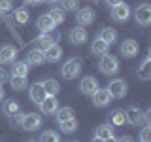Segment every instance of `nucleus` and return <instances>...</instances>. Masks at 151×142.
I'll return each mask as SVG.
<instances>
[{
    "label": "nucleus",
    "mask_w": 151,
    "mask_h": 142,
    "mask_svg": "<svg viewBox=\"0 0 151 142\" xmlns=\"http://www.w3.org/2000/svg\"><path fill=\"white\" fill-rule=\"evenodd\" d=\"M72 142H79V140H72Z\"/></svg>",
    "instance_id": "obj_47"
},
{
    "label": "nucleus",
    "mask_w": 151,
    "mask_h": 142,
    "mask_svg": "<svg viewBox=\"0 0 151 142\" xmlns=\"http://www.w3.org/2000/svg\"><path fill=\"white\" fill-rule=\"evenodd\" d=\"M70 42H72L74 46H81V44H85L87 42V30H85V27H81V25H78V27H74L72 30H70Z\"/></svg>",
    "instance_id": "obj_13"
},
{
    "label": "nucleus",
    "mask_w": 151,
    "mask_h": 142,
    "mask_svg": "<svg viewBox=\"0 0 151 142\" xmlns=\"http://www.w3.org/2000/svg\"><path fill=\"white\" fill-rule=\"evenodd\" d=\"M106 89L110 91L111 99H123V97H127V93H129V85H127V82L125 80H119V78L111 80Z\"/></svg>",
    "instance_id": "obj_3"
},
{
    "label": "nucleus",
    "mask_w": 151,
    "mask_h": 142,
    "mask_svg": "<svg viewBox=\"0 0 151 142\" xmlns=\"http://www.w3.org/2000/svg\"><path fill=\"white\" fill-rule=\"evenodd\" d=\"M42 63H45L44 51H42V49H36V47L28 51V55H27V64L28 66H38V64H42Z\"/></svg>",
    "instance_id": "obj_19"
},
{
    "label": "nucleus",
    "mask_w": 151,
    "mask_h": 142,
    "mask_svg": "<svg viewBox=\"0 0 151 142\" xmlns=\"http://www.w3.org/2000/svg\"><path fill=\"white\" fill-rule=\"evenodd\" d=\"M104 142H119V138H117L115 135H111V136H108V138H104Z\"/></svg>",
    "instance_id": "obj_40"
},
{
    "label": "nucleus",
    "mask_w": 151,
    "mask_h": 142,
    "mask_svg": "<svg viewBox=\"0 0 151 142\" xmlns=\"http://www.w3.org/2000/svg\"><path fill=\"white\" fill-rule=\"evenodd\" d=\"M110 125L113 127H123L127 123V116H125V110H113L110 114Z\"/></svg>",
    "instance_id": "obj_24"
},
{
    "label": "nucleus",
    "mask_w": 151,
    "mask_h": 142,
    "mask_svg": "<svg viewBox=\"0 0 151 142\" xmlns=\"http://www.w3.org/2000/svg\"><path fill=\"white\" fill-rule=\"evenodd\" d=\"M12 8H13V2H12V0H0V12H2V13L12 12Z\"/></svg>",
    "instance_id": "obj_37"
},
{
    "label": "nucleus",
    "mask_w": 151,
    "mask_h": 142,
    "mask_svg": "<svg viewBox=\"0 0 151 142\" xmlns=\"http://www.w3.org/2000/svg\"><path fill=\"white\" fill-rule=\"evenodd\" d=\"M27 4H32V6H38V4H42L44 0H25Z\"/></svg>",
    "instance_id": "obj_41"
},
{
    "label": "nucleus",
    "mask_w": 151,
    "mask_h": 142,
    "mask_svg": "<svg viewBox=\"0 0 151 142\" xmlns=\"http://www.w3.org/2000/svg\"><path fill=\"white\" fill-rule=\"evenodd\" d=\"M28 68L30 66L27 64V61H13V64H12V76H27L28 74Z\"/></svg>",
    "instance_id": "obj_31"
},
{
    "label": "nucleus",
    "mask_w": 151,
    "mask_h": 142,
    "mask_svg": "<svg viewBox=\"0 0 151 142\" xmlns=\"http://www.w3.org/2000/svg\"><path fill=\"white\" fill-rule=\"evenodd\" d=\"M0 101H4V89H2V85H0Z\"/></svg>",
    "instance_id": "obj_44"
},
{
    "label": "nucleus",
    "mask_w": 151,
    "mask_h": 142,
    "mask_svg": "<svg viewBox=\"0 0 151 142\" xmlns=\"http://www.w3.org/2000/svg\"><path fill=\"white\" fill-rule=\"evenodd\" d=\"M42 83V87H44V91L45 95H55L57 97V93L60 91V85L57 80H44V82H40Z\"/></svg>",
    "instance_id": "obj_27"
},
{
    "label": "nucleus",
    "mask_w": 151,
    "mask_h": 142,
    "mask_svg": "<svg viewBox=\"0 0 151 142\" xmlns=\"http://www.w3.org/2000/svg\"><path fill=\"white\" fill-rule=\"evenodd\" d=\"M138 78L140 80H149L151 78V55H147L138 66Z\"/></svg>",
    "instance_id": "obj_22"
},
{
    "label": "nucleus",
    "mask_w": 151,
    "mask_h": 142,
    "mask_svg": "<svg viewBox=\"0 0 151 142\" xmlns=\"http://www.w3.org/2000/svg\"><path fill=\"white\" fill-rule=\"evenodd\" d=\"M38 106H40V112L42 114H45V116H53L60 104H59V99H57L55 95H47V97L38 104Z\"/></svg>",
    "instance_id": "obj_9"
},
{
    "label": "nucleus",
    "mask_w": 151,
    "mask_h": 142,
    "mask_svg": "<svg viewBox=\"0 0 151 142\" xmlns=\"http://www.w3.org/2000/svg\"><path fill=\"white\" fill-rule=\"evenodd\" d=\"M119 49H121V55H123V57H127V59H134V57L140 53V46H138V42L132 40V38H129V40H123V42H121V46H119Z\"/></svg>",
    "instance_id": "obj_8"
},
{
    "label": "nucleus",
    "mask_w": 151,
    "mask_h": 142,
    "mask_svg": "<svg viewBox=\"0 0 151 142\" xmlns=\"http://www.w3.org/2000/svg\"><path fill=\"white\" fill-rule=\"evenodd\" d=\"M28 97H30V101L34 102V104H40V102L47 97V95H45V91H44V87H42V83H40V82H36V83H32V85H30Z\"/></svg>",
    "instance_id": "obj_16"
},
{
    "label": "nucleus",
    "mask_w": 151,
    "mask_h": 142,
    "mask_svg": "<svg viewBox=\"0 0 151 142\" xmlns=\"http://www.w3.org/2000/svg\"><path fill=\"white\" fill-rule=\"evenodd\" d=\"M60 72H63V76H64L66 80L78 78L79 72H81V59H79V57H72V59H68V61L63 64Z\"/></svg>",
    "instance_id": "obj_1"
},
{
    "label": "nucleus",
    "mask_w": 151,
    "mask_h": 142,
    "mask_svg": "<svg viewBox=\"0 0 151 142\" xmlns=\"http://www.w3.org/2000/svg\"><path fill=\"white\" fill-rule=\"evenodd\" d=\"M27 142H38V140H27Z\"/></svg>",
    "instance_id": "obj_46"
},
{
    "label": "nucleus",
    "mask_w": 151,
    "mask_h": 142,
    "mask_svg": "<svg viewBox=\"0 0 151 142\" xmlns=\"http://www.w3.org/2000/svg\"><path fill=\"white\" fill-rule=\"evenodd\" d=\"M44 57H45L47 63H57V61H60V57H63V47L53 44L51 47H47L44 51Z\"/></svg>",
    "instance_id": "obj_18"
},
{
    "label": "nucleus",
    "mask_w": 151,
    "mask_h": 142,
    "mask_svg": "<svg viewBox=\"0 0 151 142\" xmlns=\"http://www.w3.org/2000/svg\"><path fill=\"white\" fill-rule=\"evenodd\" d=\"M91 142H104V138H98V136H93Z\"/></svg>",
    "instance_id": "obj_43"
},
{
    "label": "nucleus",
    "mask_w": 151,
    "mask_h": 142,
    "mask_svg": "<svg viewBox=\"0 0 151 142\" xmlns=\"http://www.w3.org/2000/svg\"><path fill=\"white\" fill-rule=\"evenodd\" d=\"M36 27H38V30L42 32V34H49L51 30H55V21L51 19L47 13H44V15H40L38 17V21H36Z\"/></svg>",
    "instance_id": "obj_14"
},
{
    "label": "nucleus",
    "mask_w": 151,
    "mask_h": 142,
    "mask_svg": "<svg viewBox=\"0 0 151 142\" xmlns=\"http://www.w3.org/2000/svg\"><path fill=\"white\" fill-rule=\"evenodd\" d=\"M53 116H55L57 123H60V121H64V120H70V117H76L74 116V110L70 106H59Z\"/></svg>",
    "instance_id": "obj_23"
},
{
    "label": "nucleus",
    "mask_w": 151,
    "mask_h": 142,
    "mask_svg": "<svg viewBox=\"0 0 151 142\" xmlns=\"http://www.w3.org/2000/svg\"><path fill=\"white\" fill-rule=\"evenodd\" d=\"M63 9L64 12H78L79 0H63Z\"/></svg>",
    "instance_id": "obj_34"
},
{
    "label": "nucleus",
    "mask_w": 151,
    "mask_h": 142,
    "mask_svg": "<svg viewBox=\"0 0 151 142\" xmlns=\"http://www.w3.org/2000/svg\"><path fill=\"white\" fill-rule=\"evenodd\" d=\"M123 0H106V4L108 6H117V4H121Z\"/></svg>",
    "instance_id": "obj_39"
},
{
    "label": "nucleus",
    "mask_w": 151,
    "mask_h": 142,
    "mask_svg": "<svg viewBox=\"0 0 151 142\" xmlns=\"http://www.w3.org/2000/svg\"><path fill=\"white\" fill-rule=\"evenodd\" d=\"M134 19H136V23L142 25V27H149L151 25V6L147 2L140 4V6L134 9Z\"/></svg>",
    "instance_id": "obj_5"
},
{
    "label": "nucleus",
    "mask_w": 151,
    "mask_h": 142,
    "mask_svg": "<svg viewBox=\"0 0 151 142\" xmlns=\"http://www.w3.org/2000/svg\"><path fill=\"white\" fill-rule=\"evenodd\" d=\"M111 135H113V125H110V123H102L94 129V136H98V138H108Z\"/></svg>",
    "instance_id": "obj_32"
},
{
    "label": "nucleus",
    "mask_w": 151,
    "mask_h": 142,
    "mask_svg": "<svg viewBox=\"0 0 151 142\" xmlns=\"http://www.w3.org/2000/svg\"><path fill=\"white\" fill-rule=\"evenodd\" d=\"M44 2H47V4H55V2H59V0H44Z\"/></svg>",
    "instance_id": "obj_45"
},
{
    "label": "nucleus",
    "mask_w": 151,
    "mask_h": 142,
    "mask_svg": "<svg viewBox=\"0 0 151 142\" xmlns=\"http://www.w3.org/2000/svg\"><path fill=\"white\" fill-rule=\"evenodd\" d=\"M91 99H93V104L98 106V108H104V106H108V104L111 102V95H110V91H108L106 87H98L96 91L91 95Z\"/></svg>",
    "instance_id": "obj_10"
},
{
    "label": "nucleus",
    "mask_w": 151,
    "mask_h": 142,
    "mask_svg": "<svg viewBox=\"0 0 151 142\" xmlns=\"http://www.w3.org/2000/svg\"><path fill=\"white\" fill-rule=\"evenodd\" d=\"M8 80H9L8 72H6V70H4V68H0V85H2V83H6Z\"/></svg>",
    "instance_id": "obj_38"
},
{
    "label": "nucleus",
    "mask_w": 151,
    "mask_h": 142,
    "mask_svg": "<svg viewBox=\"0 0 151 142\" xmlns=\"http://www.w3.org/2000/svg\"><path fill=\"white\" fill-rule=\"evenodd\" d=\"M21 127L25 131H28V133L38 131L42 127V114H38V112L25 114V117H23V121H21Z\"/></svg>",
    "instance_id": "obj_7"
},
{
    "label": "nucleus",
    "mask_w": 151,
    "mask_h": 142,
    "mask_svg": "<svg viewBox=\"0 0 151 142\" xmlns=\"http://www.w3.org/2000/svg\"><path fill=\"white\" fill-rule=\"evenodd\" d=\"M13 21L17 23V25H27L28 21H30V13L27 12V8H17L15 12H13Z\"/></svg>",
    "instance_id": "obj_25"
},
{
    "label": "nucleus",
    "mask_w": 151,
    "mask_h": 142,
    "mask_svg": "<svg viewBox=\"0 0 151 142\" xmlns=\"http://www.w3.org/2000/svg\"><path fill=\"white\" fill-rule=\"evenodd\" d=\"M119 142H134V138H132V136H121Z\"/></svg>",
    "instance_id": "obj_42"
},
{
    "label": "nucleus",
    "mask_w": 151,
    "mask_h": 142,
    "mask_svg": "<svg viewBox=\"0 0 151 142\" xmlns=\"http://www.w3.org/2000/svg\"><path fill=\"white\" fill-rule=\"evenodd\" d=\"M38 142H60V135L57 131H53V129H45L40 135Z\"/></svg>",
    "instance_id": "obj_33"
},
{
    "label": "nucleus",
    "mask_w": 151,
    "mask_h": 142,
    "mask_svg": "<svg viewBox=\"0 0 151 142\" xmlns=\"http://www.w3.org/2000/svg\"><path fill=\"white\" fill-rule=\"evenodd\" d=\"M98 87H100V85H98L96 78H93V76H85L81 82H79V91H81L83 95H87V97H91Z\"/></svg>",
    "instance_id": "obj_12"
},
{
    "label": "nucleus",
    "mask_w": 151,
    "mask_h": 142,
    "mask_svg": "<svg viewBox=\"0 0 151 142\" xmlns=\"http://www.w3.org/2000/svg\"><path fill=\"white\" fill-rule=\"evenodd\" d=\"M140 140L142 142H151V125L147 123V125L142 129V133H140Z\"/></svg>",
    "instance_id": "obj_36"
},
{
    "label": "nucleus",
    "mask_w": 151,
    "mask_h": 142,
    "mask_svg": "<svg viewBox=\"0 0 151 142\" xmlns=\"http://www.w3.org/2000/svg\"><path fill=\"white\" fill-rule=\"evenodd\" d=\"M53 44H57V40L49 34H42V36H38V38L32 40V46H34L36 49H42V51H45L47 47H51Z\"/></svg>",
    "instance_id": "obj_17"
},
{
    "label": "nucleus",
    "mask_w": 151,
    "mask_h": 142,
    "mask_svg": "<svg viewBox=\"0 0 151 142\" xmlns=\"http://www.w3.org/2000/svg\"><path fill=\"white\" fill-rule=\"evenodd\" d=\"M94 19H96V13H94V9H91V8H79L78 12H76V21L81 27L91 25Z\"/></svg>",
    "instance_id": "obj_11"
},
{
    "label": "nucleus",
    "mask_w": 151,
    "mask_h": 142,
    "mask_svg": "<svg viewBox=\"0 0 151 142\" xmlns=\"http://www.w3.org/2000/svg\"><path fill=\"white\" fill-rule=\"evenodd\" d=\"M47 15H49V17L55 21V25H60V23H64V19H66L64 9L60 8V6H53L49 12H47Z\"/></svg>",
    "instance_id": "obj_29"
},
{
    "label": "nucleus",
    "mask_w": 151,
    "mask_h": 142,
    "mask_svg": "<svg viewBox=\"0 0 151 142\" xmlns=\"http://www.w3.org/2000/svg\"><path fill=\"white\" fill-rule=\"evenodd\" d=\"M2 112H4V116H13V114H17V112H21V106H19V102L17 101H13V99H9V101L4 102V106H2Z\"/></svg>",
    "instance_id": "obj_30"
},
{
    "label": "nucleus",
    "mask_w": 151,
    "mask_h": 142,
    "mask_svg": "<svg viewBox=\"0 0 151 142\" xmlns=\"http://www.w3.org/2000/svg\"><path fill=\"white\" fill-rule=\"evenodd\" d=\"M98 38L104 40L108 46H111V44H115V42H117V30H115V28H111V27H104L102 30L98 32Z\"/></svg>",
    "instance_id": "obj_21"
},
{
    "label": "nucleus",
    "mask_w": 151,
    "mask_h": 142,
    "mask_svg": "<svg viewBox=\"0 0 151 142\" xmlns=\"http://www.w3.org/2000/svg\"><path fill=\"white\" fill-rule=\"evenodd\" d=\"M59 127H60V131H63V133L70 135V133H76V131H78L79 123H78V120H76V117H70V120L60 121V123H59Z\"/></svg>",
    "instance_id": "obj_26"
},
{
    "label": "nucleus",
    "mask_w": 151,
    "mask_h": 142,
    "mask_svg": "<svg viewBox=\"0 0 151 142\" xmlns=\"http://www.w3.org/2000/svg\"><path fill=\"white\" fill-rule=\"evenodd\" d=\"M110 15H111V19L115 23H127L130 19V8H129V4L121 2V4H117V6H111Z\"/></svg>",
    "instance_id": "obj_6"
},
{
    "label": "nucleus",
    "mask_w": 151,
    "mask_h": 142,
    "mask_svg": "<svg viewBox=\"0 0 151 142\" xmlns=\"http://www.w3.org/2000/svg\"><path fill=\"white\" fill-rule=\"evenodd\" d=\"M91 51H93V55H96V57H104V55L110 53V46L104 40H100V38H96L91 44Z\"/></svg>",
    "instance_id": "obj_20"
},
{
    "label": "nucleus",
    "mask_w": 151,
    "mask_h": 142,
    "mask_svg": "<svg viewBox=\"0 0 151 142\" xmlns=\"http://www.w3.org/2000/svg\"><path fill=\"white\" fill-rule=\"evenodd\" d=\"M98 68H100L102 74L113 76V74H117V70H119V61H117V57H113V55L108 53V55L100 57V61H98Z\"/></svg>",
    "instance_id": "obj_2"
},
{
    "label": "nucleus",
    "mask_w": 151,
    "mask_h": 142,
    "mask_svg": "<svg viewBox=\"0 0 151 142\" xmlns=\"http://www.w3.org/2000/svg\"><path fill=\"white\" fill-rule=\"evenodd\" d=\"M9 85H12L13 91H23V89H27V76H12L9 78Z\"/></svg>",
    "instance_id": "obj_28"
},
{
    "label": "nucleus",
    "mask_w": 151,
    "mask_h": 142,
    "mask_svg": "<svg viewBox=\"0 0 151 142\" xmlns=\"http://www.w3.org/2000/svg\"><path fill=\"white\" fill-rule=\"evenodd\" d=\"M17 53H19V49L15 46H9V44H6V46H2L0 47V63H13L15 61V57H17Z\"/></svg>",
    "instance_id": "obj_15"
},
{
    "label": "nucleus",
    "mask_w": 151,
    "mask_h": 142,
    "mask_svg": "<svg viewBox=\"0 0 151 142\" xmlns=\"http://www.w3.org/2000/svg\"><path fill=\"white\" fill-rule=\"evenodd\" d=\"M125 116H127V123H130V125H142V123H147L149 121V116L151 112H142L138 108H129V110H125Z\"/></svg>",
    "instance_id": "obj_4"
},
{
    "label": "nucleus",
    "mask_w": 151,
    "mask_h": 142,
    "mask_svg": "<svg viewBox=\"0 0 151 142\" xmlns=\"http://www.w3.org/2000/svg\"><path fill=\"white\" fill-rule=\"evenodd\" d=\"M23 117H25V114H23V112H17V114H13V116H9V125H13V127H21Z\"/></svg>",
    "instance_id": "obj_35"
}]
</instances>
